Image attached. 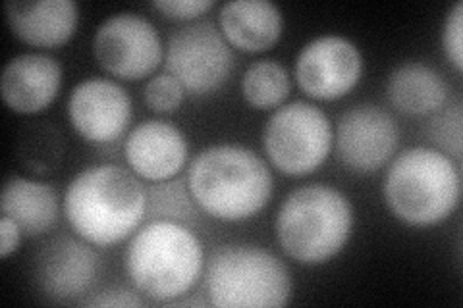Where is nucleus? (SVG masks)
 Listing matches in <instances>:
<instances>
[{
	"label": "nucleus",
	"mask_w": 463,
	"mask_h": 308,
	"mask_svg": "<svg viewBox=\"0 0 463 308\" xmlns=\"http://www.w3.org/2000/svg\"><path fill=\"white\" fill-rule=\"evenodd\" d=\"M64 216L76 236L110 247L134 236L147 210V187L116 164L87 166L64 191Z\"/></svg>",
	"instance_id": "obj_1"
},
{
	"label": "nucleus",
	"mask_w": 463,
	"mask_h": 308,
	"mask_svg": "<svg viewBox=\"0 0 463 308\" xmlns=\"http://www.w3.org/2000/svg\"><path fill=\"white\" fill-rule=\"evenodd\" d=\"M187 187L197 207L222 222H243L263 210L274 193L269 164L236 143L203 149L187 168Z\"/></svg>",
	"instance_id": "obj_2"
},
{
	"label": "nucleus",
	"mask_w": 463,
	"mask_h": 308,
	"mask_svg": "<svg viewBox=\"0 0 463 308\" xmlns=\"http://www.w3.org/2000/svg\"><path fill=\"white\" fill-rule=\"evenodd\" d=\"M126 268L139 293L168 304L195 287L205 268V253L194 228L149 219L128 243Z\"/></svg>",
	"instance_id": "obj_3"
},
{
	"label": "nucleus",
	"mask_w": 463,
	"mask_h": 308,
	"mask_svg": "<svg viewBox=\"0 0 463 308\" xmlns=\"http://www.w3.org/2000/svg\"><path fill=\"white\" fill-rule=\"evenodd\" d=\"M354 207L340 189L309 183L289 191L274 219L282 251L299 264L317 266L344 251L352 238Z\"/></svg>",
	"instance_id": "obj_4"
},
{
	"label": "nucleus",
	"mask_w": 463,
	"mask_h": 308,
	"mask_svg": "<svg viewBox=\"0 0 463 308\" xmlns=\"http://www.w3.org/2000/svg\"><path fill=\"white\" fill-rule=\"evenodd\" d=\"M383 195L390 212L403 224L437 226L459 204V164L434 146H410L390 163Z\"/></svg>",
	"instance_id": "obj_5"
},
{
	"label": "nucleus",
	"mask_w": 463,
	"mask_h": 308,
	"mask_svg": "<svg viewBox=\"0 0 463 308\" xmlns=\"http://www.w3.org/2000/svg\"><path fill=\"white\" fill-rule=\"evenodd\" d=\"M205 289L211 306L280 308L292 297V277L267 248L224 245L207 262Z\"/></svg>",
	"instance_id": "obj_6"
},
{
	"label": "nucleus",
	"mask_w": 463,
	"mask_h": 308,
	"mask_svg": "<svg viewBox=\"0 0 463 308\" xmlns=\"http://www.w3.org/2000/svg\"><path fill=\"white\" fill-rule=\"evenodd\" d=\"M263 146L279 172L303 178L326 163L335 146V127L317 105L294 100L272 112L263 131Z\"/></svg>",
	"instance_id": "obj_7"
},
{
	"label": "nucleus",
	"mask_w": 463,
	"mask_h": 308,
	"mask_svg": "<svg viewBox=\"0 0 463 308\" xmlns=\"http://www.w3.org/2000/svg\"><path fill=\"white\" fill-rule=\"evenodd\" d=\"M165 68L184 85L185 93L205 97L228 81L234 70V51L216 23L187 22L166 41Z\"/></svg>",
	"instance_id": "obj_8"
},
{
	"label": "nucleus",
	"mask_w": 463,
	"mask_h": 308,
	"mask_svg": "<svg viewBox=\"0 0 463 308\" xmlns=\"http://www.w3.org/2000/svg\"><path fill=\"white\" fill-rule=\"evenodd\" d=\"M93 54L110 76L136 81L161 66L165 47L151 20L136 12H118L99 23Z\"/></svg>",
	"instance_id": "obj_9"
},
{
	"label": "nucleus",
	"mask_w": 463,
	"mask_h": 308,
	"mask_svg": "<svg viewBox=\"0 0 463 308\" xmlns=\"http://www.w3.org/2000/svg\"><path fill=\"white\" fill-rule=\"evenodd\" d=\"M364 54L344 35H318L303 45L296 58L299 89L317 100L345 97L364 76Z\"/></svg>",
	"instance_id": "obj_10"
},
{
	"label": "nucleus",
	"mask_w": 463,
	"mask_h": 308,
	"mask_svg": "<svg viewBox=\"0 0 463 308\" xmlns=\"http://www.w3.org/2000/svg\"><path fill=\"white\" fill-rule=\"evenodd\" d=\"M400 127L388 110L364 102L347 108L336 124L335 146L340 163L357 173H373L394 158Z\"/></svg>",
	"instance_id": "obj_11"
},
{
	"label": "nucleus",
	"mask_w": 463,
	"mask_h": 308,
	"mask_svg": "<svg viewBox=\"0 0 463 308\" xmlns=\"http://www.w3.org/2000/svg\"><path fill=\"white\" fill-rule=\"evenodd\" d=\"M132 114V97L118 81L109 78L80 81L68 98L71 127L95 145H107L124 135Z\"/></svg>",
	"instance_id": "obj_12"
},
{
	"label": "nucleus",
	"mask_w": 463,
	"mask_h": 308,
	"mask_svg": "<svg viewBox=\"0 0 463 308\" xmlns=\"http://www.w3.org/2000/svg\"><path fill=\"white\" fill-rule=\"evenodd\" d=\"M99 270V255L90 241L56 236L41 247L33 264V277L41 293L52 301H80L90 293Z\"/></svg>",
	"instance_id": "obj_13"
},
{
	"label": "nucleus",
	"mask_w": 463,
	"mask_h": 308,
	"mask_svg": "<svg viewBox=\"0 0 463 308\" xmlns=\"http://www.w3.org/2000/svg\"><path fill=\"white\" fill-rule=\"evenodd\" d=\"M124 154L137 178L155 183L180 175L190 154V145L182 129L174 124L145 120L128 134Z\"/></svg>",
	"instance_id": "obj_14"
},
{
	"label": "nucleus",
	"mask_w": 463,
	"mask_h": 308,
	"mask_svg": "<svg viewBox=\"0 0 463 308\" xmlns=\"http://www.w3.org/2000/svg\"><path fill=\"white\" fill-rule=\"evenodd\" d=\"M62 73L56 58L43 52H24L6 62L0 78V93L10 110L37 114L61 91Z\"/></svg>",
	"instance_id": "obj_15"
},
{
	"label": "nucleus",
	"mask_w": 463,
	"mask_h": 308,
	"mask_svg": "<svg viewBox=\"0 0 463 308\" xmlns=\"http://www.w3.org/2000/svg\"><path fill=\"white\" fill-rule=\"evenodd\" d=\"M6 22L25 45L56 49L74 35L80 8L74 0H8Z\"/></svg>",
	"instance_id": "obj_16"
},
{
	"label": "nucleus",
	"mask_w": 463,
	"mask_h": 308,
	"mask_svg": "<svg viewBox=\"0 0 463 308\" xmlns=\"http://www.w3.org/2000/svg\"><path fill=\"white\" fill-rule=\"evenodd\" d=\"M219 27L234 49L263 52L280 41L284 16L270 0H230L221 6Z\"/></svg>",
	"instance_id": "obj_17"
},
{
	"label": "nucleus",
	"mask_w": 463,
	"mask_h": 308,
	"mask_svg": "<svg viewBox=\"0 0 463 308\" xmlns=\"http://www.w3.org/2000/svg\"><path fill=\"white\" fill-rule=\"evenodd\" d=\"M0 210L16 219L24 236H43L61 216V201L51 183L10 175L3 187Z\"/></svg>",
	"instance_id": "obj_18"
},
{
	"label": "nucleus",
	"mask_w": 463,
	"mask_h": 308,
	"mask_svg": "<svg viewBox=\"0 0 463 308\" xmlns=\"http://www.w3.org/2000/svg\"><path fill=\"white\" fill-rule=\"evenodd\" d=\"M386 97L402 114L430 116L448 102V85L432 66L410 61L390 71Z\"/></svg>",
	"instance_id": "obj_19"
},
{
	"label": "nucleus",
	"mask_w": 463,
	"mask_h": 308,
	"mask_svg": "<svg viewBox=\"0 0 463 308\" xmlns=\"http://www.w3.org/2000/svg\"><path fill=\"white\" fill-rule=\"evenodd\" d=\"M289 91H292V78L288 70L270 58L255 61L243 71L241 93L257 110H270L284 105Z\"/></svg>",
	"instance_id": "obj_20"
},
{
	"label": "nucleus",
	"mask_w": 463,
	"mask_h": 308,
	"mask_svg": "<svg viewBox=\"0 0 463 308\" xmlns=\"http://www.w3.org/2000/svg\"><path fill=\"white\" fill-rule=\"evenodd\" d=\"M145 218L168 219L187 228H195L199 222V207L192 195L187 180L176 178L155 182L147 187V210Z\"/></svg>",
	"instance_id": "obj_21"
},
{
	"label": "nucleus",
	"mask_w": 463,
	"mask_h": 308,
	"mask_svg": "<svg viewBox=\"0 0 463 308\" xmlns=\"http://www.w3.org/2000/svg\"><path fill=\"white\" fill-rule=\"evenodd\" d=\"M427 137L439 146V151L454 158L456 163L463 153V112L461 102L456 100L450 107H442L425 126Z\"/></svg>",
	"instance_id": "obj_22"
},
{
	"label": "nucleus",
	"mask_w": 463,
	"mask_h": 308,
	"mask_svg": "<svg viewBox=\"0 0 463 308\" xmlns=\"http://www.w3.org/2000/svg\"><path fill=\"white\" fill-rule=\"evenodd\" d=\"M143 97L147 107L155 112H174L180 108L185 97V89L176 78L165 71L156 73L155 78L147 81L143 89Z\"/></svg>",
	"instance_id": "obj_23"
},
{
	"label": "nucleus",
	"mask_w": 463,
	"mask_h": 308,
	"mask_svg": "<svg viewBox=\"0 0 463 308\" xmlns=\"http://www.w3.org/2000/svg\"><path fill=\"white\" fill-rule=\"evenodd\" d=\"M442 49L456 71L463 70V3L458 0L448 10L442 25Z\"/></svg>",
	"instance_id": "obj_24"
},
{
	"label": "nucleus",
	"mask_w": 463,
	"mask_h": 308,
	"mask_svg": "<svg viewBox=\"0 0 463 308\" xmlns=\"http://www.w3.org/2000/svg\"><path fill=\"white\" fill-rule=\"evenodd\" d=\"M153 8L172 20L195 22L214 8V0H155Z\"/></svg>",
	"instance_id": "obj_25"
},
{
	"label": "nucleus",
	"mask_w": 463,
	"mask_h": 308,
	"mask_svg": "<svg viewBox=\"0 0 463 308\" xmlns=\"http://www.w3.org/2000/svg\"><path fill=\"white\" fill-rule=\"evenodd\" d=\"M136 291H129L126 287H110L97 293L95 297L81 301L85 306H99V308H132V306H143L145 301L137 295Z\"/></svg>",
	"instance_id": "obj_26"
},
{
	"label": "nucleus",
	"mask_w": 463,
	"mask_h": 308,
	"mask_svg": "<svg viewBox=\"0 0 463 308\" xmlns=\"http://www.w3.org/2000/svg\"><path fill=\"white\" fill-rule=\"evenodd\" d=\"M22 236L24 231L16 219L3 214V218H0V257L8 258L10 255L16 253L22 243Z\"/></svg>",
	"instance_id": "obj_27"
},
{
	"label": "nucleus",
	"mask_w": 463,
	"mask_h": 308,
	"mask_svg": "<svg viewBox=\"0 0 463 308\" xmlns=\"http://www.w3.org/2000/svg\"><path fill=\"white\" fill-rule=\"evenodd\" d=\"M207 304H211V303L209 301H203L201 297H185V295L168 303V306H197V308L207 306Z\"/></svg>",
	"instance_id": "obj_28"
}]
</instances>
